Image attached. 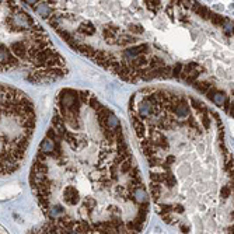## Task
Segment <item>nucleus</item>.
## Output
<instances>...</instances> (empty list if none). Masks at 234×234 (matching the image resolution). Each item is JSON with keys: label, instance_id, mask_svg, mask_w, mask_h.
Segmentation results:
<instances>
[{"label": "nucleus", "instance_id": "3", "mask_svg": "<svg viewBox=\"0 0 234 234\" xmlns=\"http://www.w3.org/2000/svg\"><path fill=\"white\" fill-rule=\"evenodd\" d=\"M227 98H229V95H226V94L222 93L220 90H216L215 93H213V95H212V101L215 102L217 107H223Z\"/></svg>", "mask_w": 234, "mask_h": 234}, {"label": "nucleus", "instance_id": "4", "mask_svg": "<svg viewBox=\"0 0 234 234\" xmlns=\"http://www.w3.org/2000/svg\"><path fill=\"white\" fill-rule=\"evenodd\" d=\"M0 233H4V229H3V227H0Z\"/></svg>", "mask_w": 234, "mask_h": 234}, {"label": "nucleus", "instance_id": "1", "mask_svg": "<svg viewBox=\"0 0 234 234\" xmlns=\"http://www.w3.org/2000/svg\"><path fill=\"white\" fill-rule=\"evenodd\" d=\"M35 128L32 102L20 90L0 84V175L21 165Z\"/></svg>", "mask_w": 234, "mask_h": 234}, {"label": "nucleus", "instance_id": "2", "mask_svg": "<svg viewBox=\"0 0 234 234\" xmlns=\"http://www.w3.org/2000/svg\"><path fill=\"white\" fill-rule=\"evenodd\" d=\"M32 8H34V11H35L41 18H46L52 11L46 1H37V3L32 6Z\"/></svg>", "mask_w": 234, "mask_h": 234}]
</instances>
